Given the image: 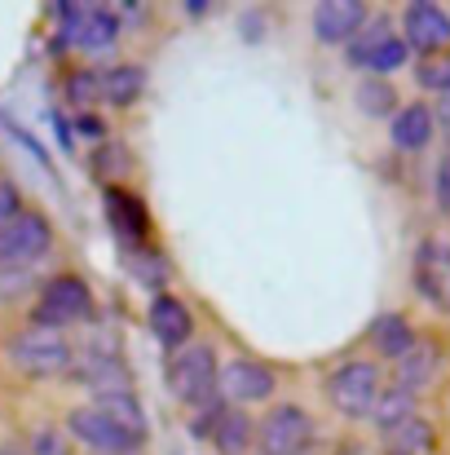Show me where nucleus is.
Segmentation results:
<instances>
[{
	"label": "nucleus",
	"instance_id": "nucleus-15",
	"mask_svg": "<svg viewBox=\"0 0 450 455\" xmlns=\"http://www.w3.org/2000/svg\"><path fill=\"white\" fill-rule=\"evenodd\" d=\"M433 133H438V111L429 107V102H411V107H398V116H393V129H389V138H393V147L407 155H420L429 142H433Z\"/></svg>",
	"mask_w": 450,
	"mask_h": 455
},
{
	"label": "nucleus",
	"instance_id": "nucleus-8",
	"mask_svg": "<svg viewBox=\"0 0 450 455\" xmlns=\"http://www.w3.org/2000/svg\"><path fill=\"white\" fill-rule=\"evenodd\" d=\"M67 429H71V438H80V447H89V451L98 455H133L142 443L133 438V434H124L111 416H102L93 403L89 407H71L67 411Z\"/></svg>",
	"mask_w": 450,
	"mask_h": 455
},
{
	"label": "nucleus",
	"instance_id": "nucleus-7",
	"mask_svg": "<svg viewBox=\"0 0 450 455\" xmlns=\"http://www.w3.org/2000/svg\"><path fill=\"white\" fill-rule=\"evenodd\" d=\"M49 243H53V226H49V217L36 212V208H22V212L4 226V235H0V270L31 266L36 257L49 252Z\"/></svg>",
	"mask_w": 450,
	"mask_h": 455
},
{
	"label": "nucleus",
	"instance_id": "nucleus-20",
	"mask_svg": "<svg viewBox=\"0 0 450 455\" xmlns=\"http://www.w3.org/2000/svg\"><path fill=\"white\" fill-rule=\"evenodd\" d=\"M142 93H146V71L142 67L120 62V67H107L102 71V102L107 107H133Z\"/></svg>",
	"mask_w": 450,
	"mask_h": 455
},
{
	"label": "nucleus",
	"instance_id": "nucleus-26",
	"mask_svg": "<svg viewBox=\"0 0 450 455\" xmlns=\"http://www.w3.org/2000/svg\"><path fill=\"white\" fill-rule=\"evenodd\" d=\"M89 168H93V177H102L107 186H115L129 168H133V151L124 147V142H102L93 159H89Z\"/></svg>",
	"mask_w": 450,
	"mask_h": 455
},
{
	"label": "nucleus",
	"instance_id": "nucleus-11",
	"mask_svg": "<svg viewBox=\"0 0 450 455\" xmlns=\"http://www.w3.org/2000/svg\"><path fill=\"white\" fill-rule=\"evenodd\" d=\"M367 4L362 0H318L309 9V22H313V36L322 44H349L362 27H367Z\"/></svg>",
	"mask_w": 450,
	"mask_h": 455
},
{
	"label": "nucleus",
	"instance_id": "nucleus-34",
	"mask_svg": "<svg viewBox=\"0 0 450 455\" xmlns=\"http://www.w3.org/2000/svg\"><path fill=\"white\" fill-rule=\"evenodd\" d=\"M438 129L446 133V142H450V98H442V107H438Z\"/></svg>",
	"mask_w": 450,
	"mask_h": 455
},
{
	"label": "nucleus",
	"instance_id": "nucleus-1",
	"mask_svg": "<svg viewBox=\"0 0 450 455\" xmlns=\"http://www.w3.org/2000/svg\"><path fill=\"white\" fill-rule=\"evenodd\" d=\"M4 354L27 380H53V376H67L75 367L71 340L62 331H49V327H27V331L9 336Z\"/></svg>",
	"mask_w": 450,
	"mask_h": 455
},
{
	"label": "nucleus",
	"instance_id": "nucleus-13",
	"mask_svg": "<svg viewBox=\"0 0 450 455\" xmlns=\"http://www.w3.org/2000/svg\"><path fill=\"white\" fill-rule=\"evenodd\" d=\"M107 221H111V230H115L129 248H146L150 217H146V204H142L138 190L107 186Z\"/></svg>",
	"mask_w": 450,
	"mask_h": 455
},
{
	"label": "nucleus",
	"instance_id": "nucleus-23",
	"mask_svg": "<svg viewBox=\"0 0 450 455\" xmlns=\"http://www.w3.org/2000/svg\"><path fill=\"white\" fill-rule=\"evenodd\" d=\"M415 411H420V407H415V394L389 385V389H380V398H375V407H371V420H375V429L393 434V429H398L402 420H411Z\"/></svg>",
	"mask_w": 450,
	"mask_h": 455
},
{
	"label": "nucleus",
	"instance_id": "nucleus-28",
	"mask_svg": "<svg viewBox=\"0 0 450 455\" xmlns=\"http://www.w3.org/2000/svg\"><path fill=\"white\" fill-rule=\"evenodd\" d=\"M67 102H75L80 111L93 107V102H102V71H93V67L71 71L67 76Z\"/></svg>",
	"mask_w": 450,
	"mask_h": 455
},
{
	"label": "nucleus",
	"instance_id": "nucleus-30",
	"mask_svg": "<svg viewBox=\"0 0 450 455\" xmlns=\"http://www.w3.org/2000/svg\"><path fill=\"white\" fill-rule=\"evenodd\" d=\"M31 455H71V447L58 429H36L31 434Z\"/></svg>",
	"mask_w": 450,
	"mask_h": 455
},
{
	"label": "nucleus",
	"instance_id": "nucleus-27",
	"mask_svg": "<svg viewBox=\"0 0 450 455\" xmlns=\"http://www.w3.org/2000/svg\"><path fill=\"white\" fill-rule=\"evenodd\" d=\"M415 84H420L424 93H442V98H450V49H442V53H424V58L415 62Z\"/></svg>",
	"mask_w": 450,
	"mask_h": 455
},
{
	"label": "nucleus",
	"instance_id": "nucleus-24",
	"mask_svg": "<svg viewBox=\"0 0 450 455\" xmlns=\"http://www.w3.org/2000/svg\"><path fill=\"white\" fill-rule=\"evenodd\" d=\"M129 266H133L129 275H133L142 288H154V297H159V288L172 279V261H168V252H159V248H150V243L129 252Z\"/></svg>",
	"mask_w": 450,
	"mask_h": 455
},
{
	"label": "nucleus",
	"instance_id": "nucleus-14",
	"mask_svg": "<svg viewBox=\"0 0 450 455\" xmlns=\"http://www.w3.org/2000/svg\"><path fill=\"white\" fill-rule=\"evenodd\" d=\"M146 323H150V331H154V340L168 345V349H186L190 336H194V318H190V309H186L181 297H172V292H159V297L150 301Z\"/></svg>",
	"mask_w": 450,
	"mask_h": 455
},
{
	"label": "nucleus",
	"instance_id": "nucleus-21",
	"mask_svg": "<svg viewBox=\"0 0 450 455\" xmlns=\"http://www.w3.org/2000/svg\"><path fill=\"white\" fill-rule=\"evenodd\" d=\"M93 407L102 411V416H111L124 434H133L138 443H146L150 438V420L146 411H142V403H138V394H107V398H93Z\"/></svg>",
	"mask_w": 450,
	"mask_h": 455
},
{
	"label": "nucleus",
	"instance_id": "nucleus-3",
	"mask_svg": "<svg viewBox=\"0 0 450 455\" xmlns=\"http://www.w3.org/2000/svg\"><path fill=\"white\" fill-rule=\"evenodd\" d=\"M327 403L344 420H371V407L380 398V363L375 358H349L327 376Z\"/></svg>",
	"mask_w": 450,
	"mask_h": 455
},
{
	"label": "nucleus",
	"instance_id": "nucleus-18",
	"mask_svg": "<svg viewBox=\"0 0 450 455\" xmlns=\"http://www.w3.org/2000/svg\"><path fill=\"white\" fill-rule=\"evenodd\" d=\"M212 447L217 455H248L257 447V425L248 420L243 407H225L212 425Z\"/></svg>",
	"mask_w": 450,
	"mask_h": 455
},
{
	"label": "nucleus",
	"instance_id": "nucleus-31",
	"mask_svg": "<svg viewBox=\"0 0 450 455\" xmlns=\"http://www.w3.org/2000/svg\"><path fill=\"white\" fill-rule=\"evenodd\" d=\"M22 212V199H18V186L13 181H0V235H4V226L13 221Z\"/></svg>",
	"mask_w": 450,
	"mask_h": 455
},
{
	"label": "nucleus",
	"instance_id": "nucleus-32",
	"mask_svg": "<svg viewBox=\"0 0 450 455\" xmlns=\"http://www.w3.org/2000/svg\"><path fill=\"white\" fill-rule=\"evenodd\" d=\"M75 129H80V133H84V138H93V142H98V147H102V142H107V120H102V116H93V111H84V116H80V120H75Z\"/></svg>",
	"mask_w": 450,
	"mask_h": 455
},
{
	"label": "nucleus",
	"instance_id": "nucleus-12",
	"mask_svg": "<svg viewBox=\"0 0 450 455\" xmlns=\"http://www.w3.org/2000/svg\"><path fill=\"white\" fill-rule=\"evenodd\" d=\"M442 363H446L442 340H438V336H420V340L407 349V358H398L393 385L407 389V394H420V389H429V385L442 376Z\"/></svg>",
	"mask_w": 450,
	"mask_h": 455
},
{
	"label": "nucleus",
	"instance_id": "nucleus-29",
	"mask_svg": "<svg viewBox=\"0 0 450 455\" xmlns=\"http://www.w3.org/2000/svg\"><path fill=\"white\" fill-rule=\"evenodd\" d=\"M407 58H411V49H407V40L402 36H393L380 53H375V62H371V76H384L389 80V71H398V67H407Z\"/></svg>",
	"mask_w": 450,
	"mask_h": 455
},
{
	"label": "nucleus",
	"instance_id": "nucleus-35",
	"mask_svg": "<svg viewBox=\"0 0 450 455\" xmlns=\"http://www.w3.org/2000/svg\"><path fill=\"white\" fill-rule=\"evenodd\" d=\"M186 13H190V18H203V13H208V0H190Z\"/></svg>",
	"mask_w": 450,
	"mask_h": 455
},
{
	"label": "nucleus",
	"instance_id": "nucleus-6",
	"mask_svg": "<svg viewBox=\"0 0 450 455\" xmlns=\"http://www.w3.org/2000/svg\"><path fill=\"white\" fill-rule=\"evenodd\" d=\"M62 18V44H75L84 53H102L120 40V13L107 4H58Z\"/></svg>",
	"mask_w": 450,
	"mask_h": 455
},
{
	"label": "nucleus",
	"instance_id": "nucleus-10",
	"mask_svg": "<svg viewBox=\"0 0 450 455\" xmlns=\"http://www.w3.org/2000/svg\"><path fill=\"white\" fill-rule=\"evenodd\" d=\"M402 40L420 58L424 53H442V49H450V13L442 4H433V0L407 4L402 9Z\"/></svg>",
	"mask_w": 450,
	"mask_h": 455
},
{
	"label": "nucleus",
	"instance_id": "nucleus-9",
	"mask_svg": "<svg viewBox=\"0 0 450 455\" xmlns=\"http://www.w3.org/2000/svg\"><path fill=\"white\" fill-rule=\"evenodd\" d=\"M279 389V371L261 358H234L221 367V398L225 407H248V403H265Z\"/></svg>",
	"mask_w": 450,
	"mask_h": 455
},
{
	"label": "nucleus",
	"instance_id": "nucleus-5",
	"mask_svg": "<svg viewBox=\"0 0 450 455\" xmlns=\"http://www.w3.org/2000/svg\"><path fill=\"white\" fill-rule=\"evenodd\" d=\"M93 318V292L80 275H58L40 288V301H36V327H49V331H62L71 323H84Z\"/></svg>",
	"mask_w": 450,
	"mask_h": 455
},
{
	"label": "nucleus",
	"instance_id": "nucleus-36",
	"mask_svg": "<svg viewBox=\"0 0 450 455\" xmlns=\"http://www.w3.org/2000/svg\"><path fill=\"white\" fill-rule=\"evenodd\" d=\"M389 455H398V451H389Z\"/></svg>",
	"mask_w": 450,
	"mask_h": 455
},
{
	"label": "nucleus",
	"instance_id": "nucleus-33",
	"mask_svg": "<svg viewBox=\"0 0 450 455\" xmlns=\"http://www.w3.org/2000/svg\"><path fill=\"white\" fill-rule=\"evenodd\" d=\"M438 208L450 217V155L438 164Z\"/></svg>",
	"mask_w": 450,
	"mask_h": 455
},
{
	"label": "nucleus",
	"instance_id": "nucleus-17",
	"mask_svg": "<svg viewBox=\"0 0 450 455\" xmlns=\"http://www.w3.org/2000/svg\"><path fill=\"white\" fill-rule=\"evenodd\" d=\"M71 371H75V380H84V385H89L98 398H107V394H133L129 367H124L120 358H111V354L84 358V363H75Z\"/></svg>",
	"mask_w": 450,
	"mask_h": 455
},
{
	"label": "nucleus",
	"instance_id": "nucleus-19",
	"mask_svg": "<svg viewBox=\"0 0 450 455\" xmlns=\"http://www.w3.org/2000/svg\"><path fill=\"white\" fill-rule=\"evenodd\" d=\"M393 36H398L393 18H384V13H380V18H367V27L344 44V62H349V67H371V62H375V53H380Z\"/></svg>",
	"mask_w": 450,
	"mask_h": 455
},
{
	"label": "nucleus",
	"instance_id": "nucleus-25",
	"mask_svg": "<svg viewBox=\"0 0 450 455\" xmlns=\"http://www.w3.org/2000/svg\"><path fill=\"white\" fill-rule=\"evenodd\" d=\"M438 447V434H433V425L415 411L411 420H402L393 434H389V451L398 455H415V451H433Z\"/></svg>",
	"mask_w": 450,
	"mask_h": 455
},
{
	"label": "nucleus",
	"instance_id": "nucleus-16",
	"mask_svg": "<svg viewBox=\"0 0 450 455\" xmlns=\"http://www.w3.org/2000/svg\"><path fill=\"white\" fill-rule=\"evenodd\" d=\"M420 340V331L411 327V318H402V314H375L371 318V327H367V349L375 354V358H407V349Z\"/></svg>",
	"mask_w": 450,
	"mask_h": 455
},
{
	"label": "nucleus",
	"instance_id": "nucleus-4",
	"mask_svg": "<svg viewBox=\"0 0 450 455\" xmlns=\"http://www.w3.org/2000/svg\"><path fill=\"white\" fill-rule=\"evenodd\" d=\"M261 455H309L313 451V420L300 403H274L257 425Z\"/></svg>",
	"mask_w": 450,
	"mask_h": 455
},
{
	"label": "nucleus",
	"instance_id": "nucleus-2",
	"mask_svg": "<svg viewBox=\"0 0 450 455\" xmlns=\"http://www.w3.org/2000/svg\"><path fill=\"white\" fill-rule=\"evenodd\" d=\"M168 389L177 403L186 407H203V403H217L221 394V363H217V349L194 340L186 349H177L168 358Z\"/></svg>",
	"mask_w": 450,
	"mask_h": 455
},
{
	"label": "nucleus",
	"instance_id": "nucleus-22",
	"mask_svg": "<svg viewBox=\"0 0 450 455\" xmlns=\"http://www.w3.org/2000/svg\"><path fill=\"white\" fill-rule=\"evenodd\" d=\"M353 102H358V111L371 116V120L398 116V89H393V80H384V76H362L358 89H353Z\"/></svg>",
	"mask_w": 450,
	"mask_h": 455
}]
</instances>
